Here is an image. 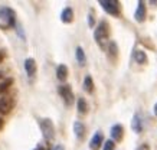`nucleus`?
<instances>
[{"instance_id": "f03ea898", "label": "nucleus", "mask_w": 157, "mask_h": 150, "mask_svg": "<svg viewBox=\"0 0 157 150\" xmlns=\"http://www.w3.org/2000/svg\"><path fill=\"white\" fill-rule=\"evenodd\" d=\"M39 127H40L43 139L46 141H52L55 139V126L51 118H42L39 121Z\"/></svg>"}, {"instance_id": "5701e85b", "label": "nucleus", "mask_w": 157, "mask_h": 150, "mask_svg": "<svg viewBox=\"0 0 157 150\" xmlns=\"http://www.w3.org/2000/svg\"><path fill=\"white\" fill-rule=\"evenodd\" d=\"M137 150H150V147H148L147 144H141V146H140V147H138Z\"/></svg>"}, {"instance_id": "f8f14e48", "label": "nucleus", "mask_w": 157, "mask_h": 150, "mask_svg": "<svg viewBox=\"0 0 157 150\" xmlns=\"http://www.w3.org/2000/svg\"><path fill=\"white\" fill-rule=\"evenodd\" d=\"M74 133H75L78 140H84V137H85V134H86V129L81 121H75V123H74Z\"/></svg>"}, {"instance_id": "9d476101", "label": "nucleus", "mask_w": 157, "mask_h": 150, "mask_svg": "<svg viewBox=\"0 0 157 150\" xmlns=\"http://www.w3.org/2000/svg\"><path fill=\"white\" fill-rule=\"evenodd\" d=\"M109 134H111V140L121 141L123 140V137H124V127L121 126V124H114V126L111 127Z\"/></svg>"}, {"instance_id": "6ab92c4d", "label": "nucleus", "mask_w": 157, "mask_h": 150, "mask_svg": "<svg viewBox=\"0 0 157 150\" xmlns=\"http://www.w3.org/2000/svg\"><path fill=\"white\" fill-rule=\"evenodd\" d=\"M76 108H78V113L82 114V116H85L86 113H88V102L85 101V98H78Z\"/></svg>"}, {"instance_id": "a211bd4d", "label": "nucleus", "mask_w": 157, "mask_h": 150, "mask_svg": "<svg viewBox=\"0 0 157 150\" xmlns=\"http://www.w3.org/2000/svg\"><path fill=\"white\" fill-rule=\"evenodd\" d=\"M75 56H76V61H78V63H79L81 67H84V65L86 63V56H85V52H84L82 46H76Z\"/></svg>"}, {"instance_id": "dca6fc26", "label": "nucleus", "mask_w": 157, "mask_h": 150, "mask_svg": "<svg viewBox=\"0 0 157 150\" xmlns=\"http://www.w3.org/2000/svg\"><path fill=\"white\" fill-rule=\"evenodd\" d=\"M134 59H136V62L140 63V65H146L148 62V58H147V53L141 51V49H137L136 52H134Z\"/></svg>"}, {"instance_id": "9b49d317", "label": "nucleus", "mask_w": 157, "mask_h": 150, "mask_svg": "<svg viewBox=\"0 0 157 150\" xmlns=\"http://www.w3.org/2000/svg\"><path fill=\"white\" fill-rule=\"evenodd\" d=\"M131 129H133L134 133L140 134L143 131V120H141V116L140 114H134L133 120H131Z\"/></svg>"}, {"instance_id": "b1692460", "label": "nucleus", "mask_w": 157, "mask_h": 150, "mask_svg": "<svg viewBox=\"0 0 157 150\" xmlns=\"http://www.w3.org/2000/svg\"><path fill=\"white\" fill-rule=\"evenodd\" d=\"M52 150H65V147H63V146H62V144H56V146H55V147H53Z\"/></svg>"}, {"instance_id": "7ed1b4c3", "label": "nucleus", "mask_w": 157, "mask_h": 150, "mask_svg": "<svg viewBox=\"0 0 157 150\" xmlns=\"http://www.w3.org/2000/svg\"><path fill=\"white\" fill-rule=\"evenodd\" d=\"M0 19L5 20L7 28H14L16 26V13H14V10L5 5H0Z\"/></svg>"}, {"instance_id": "4be33fe9", "label": "nucleus", "mask_w": 157, "mask_h": 150, "mask_svg": "<svg viewBox=\"0 0 157 150\" xmlns=\"http://www.w3.org/2000/svg\"><path fill=\"white\" fill-rule=\"evenodd\" d=\"M88 25H90L91 28H94V16H92V10H91L90 15H88Z\"/></svg>"}, {"instance_id": "aec40b11", "label": "nucleus", "mask_w": 157, "mask_h": 150, "mask_svg": "<svg viewBox=\"0 0 157 150\" xmlns=\"http://www.w3.org/2000/svg\"><path fill=\"white\" fill-rule=\"evenodd\" d=\"M12 85H13V78H5V79H2V83H0V95L5 94Z\"/></svg>"}, {"instance_id": "bb28decb", "label": "nucleus", "mask_w": 157, "mask_h": 150, "mask_svg": "<svg viewBox=\"0 0 157 150\" xmlns=\"http://www.w3.org/2000/svg\"><path fill=\"white\" fill-rule=\"evenodd\" d=\"M3 127V120H2V117H0V129Z\"/></svg>"}, {"instance_id": "393cba45", "label": "nucleus", "mask_w": 157, "mask_h": 150, "mask_svg": "<svg viewBox=\"0 0 157 150\" xmlns=\"http://www.w3.org/2000/svg\"><path fill=\"white\" fill-rule=\"evenodd\" d=\"M3 59H5V53H3L2 51H0V63L3 62Z\"/></svg>"}, {"instance_id": "a878e982", "label": "nucleus", "mask_w": 157, "mask_h": 150, "mask_svg": "<svg viewBox=\"0 0 157 150\" xmlns=\"http://www.w3.org/2000/svg\"><path fill=\"white\" fill-rule=\"evenodd\" d=\"M153 110H154V114H156V117H157V102L154 104V108H153Z\"/></svg>"}, {"instance_id": "39448f33", "label": "nucleus", "mask_w": 157, "mask_h": 150, "mask_svg": "<svg viewBox=\"0 0 157 150\" xmlns=\"http://www.w3.org/2000/svg\"><path fill=\"white\" fill-rule=\"evenodd\" d=\"M58 92H59V95L62 97V100H63V102H65V106L69 107V106L74 104L75 97H74V92H72L71 85H68V84H62V85L58 87Z\"/></svg>"}, {"instance_id": "cd10ccee", "label": "nucleus", "mask_w": 157, "mask_h": 150, "mask_svg": "<svg viewBox=\"0 0 157 150\" xmlns=\"http://www.w3.org/2000/svg\"><path fill=\"white\" fill-rule=\"evenodd\" d=\"M0 79H3V74L0 72Z\"/></svg>"}, {"instance_id": "c85d7f7f", "label": "nucleus", "mask_w": 157, "mask_h": 150, "mask_svg": "<svg viewBox=\"0 0 157 150\" xmlns=\"http://www.w3.org/2000/svg\"><path fill=\"white\" fill-rule=\"evenodd\" d=\"M35 150H43V149H42V147H38V149H35Z\"/></svg>"}, {"instance_id": "f257e3e1", "label": "nucleus", "mask_w": 157, "mask_h": 150, "mask_svg": "<svg viewBox=\"0 0 157 150\" xmlns=\"http://www.w3.org/2000/svg\"><path fill=\"white\" fill-rule=\"evenodd\" d=\"M109 38V25L105 22V20H101L98 26L94 30V39L95 42L100 45L101 49H105V44L108 42Z\"/></svg>"}, {"instance_id": "20e7f679", "label": "nucleus", "mask_w": 157, "mask_h": 150, "mask_svg": "<svg viewBox=\"0 0 157 150\" xmlns=\"http://www.w3.org/2000/svg\"><path fill=\"white\" fill-rule=\"evenodd\" d=\"M100 5L108 15L115 16V17L120 16V2H117V0H100Z\"/></svg>"}, {"instance_id": "1a4fd4ad", "label": "nucleus", "mask_w": 157, "mask_h": 150, "mask_svg": "<svg viewBox=\"0 0 157 150\" xmlns=\"http://www.w3.org/2000/svg\"><path fill=\"white\" fill-rule=\"evenodd\" d=\"M13 100L10 97H2L0 98V114H9L13 108Z\"/></svg>"}, {"instance_id": "2eb2a0df", "label": "nucleus", "mask_w": 157, "mask_h": 150, "mask_svg": "<svg viewBox=\"0 0 157 150\" xmlns=\"http://www.w3.org/2000/svg\"><path fill=\"white\" fill-rule=\"evenodd\" d=\"M56 78L61 81V83H65L68 78V67L67 65H63V63H61V65H58L56 68Z\"/></svg>"}, {"instance_id": "412c9836", "label": "nucleus", "mask_w": 157, "mask_h": 150, "mask_svg": "<svg viewBox=\"0 0 157 150\" xmlns=\"http://www.w3.org/2000/svg\"><path fill=\"white\" fill-rule=\"evenodd\" d=\"M115 144H114V140H105L104 146H102V150H114Z\"/></svg>"}, {"instance_id": "f3484780", "label": "nucleus", "mask_w": 157, "mask_h": 150, "mask_svg": "<svg viewBox=\"0 0 157 150\" xmlns=\"http://www.w3.org/2000/svg\"><path fill=\"white\" fill-rule=\"evenodd\" d=\"M82 88H84V91L88 92V94H92V92H94V81H92L91 75H86V77L84 78Z\"/></svg>"}, {"instance_id": "6e6552de", "label": "nucleus", "mask_w": 157, "mask_h": 150, "mask_svg": "<svg viewBox=\"0 0 157 150\" xmlns=\"http://www.w3.org/2000/svg\"><path fill=\"white\" fill-rule=\"evenodd\" d=\"M101 146H104V136L101 131H97L90 140V149L91 150H100Z\"/></svg>"}, {"instance_id": "ddd939ff", "label": "nucleus", "mask_w": 157, "mask_h": 150, "mask_svg": "<svg viewBox=\"0 0 157 150\" xmlns=\"http://www.w3.org/2000/svg\"><path fill=\"white\" fill-rule=\"evenodd\" d=\"M61 20H62V23H71L72 20H74V10L69 6L65 7L61 12Z\"/></svg>"}, {"instance_id": "4468645a", "label": "nucleus", "mask_w": 157, "mask_h": 150, "mask_svg": "<svg viewBox=\"0 0 157 150\" xmlns=\"http://www.w3.org/2000/svg\"><path fill=\"white\" fill-rule=\"evenodd\" d=\"M107 53H108V58L111 59V61H115V59H117V56H118V46H117V44H115L114 40L108 42Z\"/></svg>"}, {"instance_id": "0eeeda50", "label": "nucleus", "mask_w": 157, "mask_h": 150, "mask_svg": "<svg viewBox=\"0 0 157 150\" xmlns=\"http://www.w3.org/2000/svg\"><path fill=\"white\" fill-rule=\"evenodd\" d=\"M146 16H147L146 3H144L143 0H140L137 5V10H136V13H134V19H136V22H138V23H143L144 20H146Z\"/></svg>"}, {"instance_id": "423d86ee", "label": "nucleus", "mask_w": 157, "mask_h": 150, "mask_svg": "<svg viewBox=\"0 0 157 150\" xmlns=\"http://www.w3.org/2000/svg\"><path fill=\"white\" fill-rule=\"evenodd\" d=\"M25 67V72L28 75L29 79H33L35 75H36V71H38V67H36V61L33 58H26L23 62Z\"/></svg>"}]
</instances>
